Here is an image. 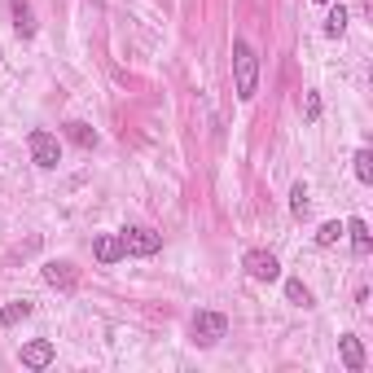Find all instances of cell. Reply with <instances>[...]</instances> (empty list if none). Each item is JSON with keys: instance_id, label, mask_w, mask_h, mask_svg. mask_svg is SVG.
Instances as JSON below:
<instances>
[{"instance_id": "cell-1", "label": "cell", "mask_w": 373, "mask_h": 373, "mask_svg": "<svg viewBox=\"0 0 373 373\" xmlns=\"http://www.w3.org/2000/svg\"><path fill=\"white\" fill-rule=\"evenodd\" d=\"M233 75H237V97L241 101H255L259 92V57L246 40H233Z\"/></svg>"}, {"instance_id": "cell-2", "label": "cell", "mask_w": 373, "mask_h": 373, "mask_svg": "<svg viewBox=\"0 0 373 373\" xmlns=\"http://www.w3.org/2000/svg\"><path fill=\"white\" fill-rule=\"evenodd\" d=\"M27 145H31V158H36V167L53 171V167L62 163V145H57L53 132H44V127H36V132L27 136Z\"/></svg>"}, {"instance_id": "cell-3", "label": "cell", "mask_w": 373, "mask_h": 373, "mask_svg": "<svg viewBox=\"0 0 373 373\" xmlns=\"http://www.w3.org/2000/svg\"><path fill=\"white\" fill-rule=\"evenodd\" d=\"M119 237H123V255H136V259L163 251V233H154V229H123Z\"/></svg>"}, {"instance_id": "cell-4", "label": "cell", "mask_w": 373, "mask_h": 373, "mask_svg": "<svg viewBox=\"0 0 373 373\" xmlns=\"http://www.w3.org/2000/svg\"><path fill=\"white\" fill-rule=\"evenodd\" d=\"M224 330H229V321H224L220 312H198L193 316V343L198 347H216L224 338Z\"/></svg>"}, {"instance_id": "cell-5", "label": "cell", "mask_w": 373, "mask_h": 373, "mask_svg": "<svg viewBox=\"0 0 373 373\" xmlns=\"http://www.w3.org/2000/svg\"><path fill=\"white\" fill-rule=\"evenodd\" d=\"M241 268H246L255 281H277L281 277V264H277L272 251H246V255H241Z\"/></svg>"}, {"instance_id": "cell-6", "label": "cell", "mask_w": 373, "mask_h": 373, "mask_svg": "<svg viewBox=\"0 0 373 373\" xmlns=\"http://www.w3.org/2000/svg\"><path fill=\"white\" fill-rule=\"evenodd\" d=\"M44 281L53 290H62V295H71V290L79 286V272H75V264H66V259H53V264H44Z\"/></svg>"}, {"instance_id": "cell-7", "label": "cell", "mask_w": 373, "mask_h": 373, "mask_svg": "<svg viewBox=\"0 0 373 373\" xmlns=\"http://www.w3.org/2000/svg\"><path fill=\"white\" fill-rule=\"evenodd\" d=\"M92 255H97V264H119V259H127L123 255V237L119 233H101L92 241Z\"/></svg>"}, {"instance_id": "cell-8", "label": "cell", "mask_w": 373, "mask_h": 373, "mask_svg": "<svg viewBox=\"0 0 373 373\" xmlns=\"http://www.w3.org/2000/svg\"><path fill=\"white\" fill-rule=\"evenodd\" d=\"M53 343H48V338H36V343H27L22 347V365L27 369H48V365H53Z\"/></svg>"}, {"instance_id": "cell-9", "label": "cell", "mask_w": 373, "mask_h": 373, "mask_svg": "<svg viewBox=\"0 0 373 373\" xmlns=\"http://www.w3.org/2000/svg\"><path fill=\"white\" fill-rule=\"evenodd\" d=\"M9 9H13V31H18L22 40L36 36V13H31L27 0H9Z\"/></svg>"}, {"instance_id": "cell-10", "label": "cell", "mask_w": 373, "mask_h": 373, "mask_svg": "<svg viewBox=\"0 0 373 373\" xmlns=\"http://www.w3.org/2000/svg\"><path fill=\"white\" fill-rule=\"evenodd\" d=\"M338 347H343V365L351 373L365 369V347H360V338H356V334H343V338H338Z\"/></svg>"}, {"instance_id": "cell-11", "label": "cell", "mask_w": 373, "mask_h": 373, "mask_svg": "<svg viewBox=\"0 0 373 373\" xmlns=\"http://www.w3.org/2000/svg\"><path fill=\"white\" fill-rule=\"evenodd\" d=\"M343 233H351V251H356V255H369V251H373V237H369V224H365V220H347Z\"/></svg>"}, {"instance_id": "cell-12", "label": "cell", "mask_w": 373, "mask_h": 373, "mask_svg": "<svg viewBox=\"0 0 373 373\" xmlns=\"http://www.w3.org/2000/svg\"><path fill=\"white\" fill-rule=\"evenodd\" d=\"M66 136L79 145V150H92V145H97V132H92L88 123H66Z\"/></svg>"}, {"instance_id": "cell-13", "label": "cell", "mask_w": 373, "mask_h": 373, "mask_svg": "<svg viewBox=\"0 0 373 373\" xmlns=\"http://www.w3.org/2000/svg\"><path fill=\"white\" fill-rule=\"evenodd\" d=\"M351 163H356V181H360V185H373V154H369V150H356Z\"/></svg>"}, {"instance_id": "cell-14", "label": "cell", "mask_w": 373, "mask_h": 373, "mask_svg": "<svg viewBox=\"0 0 373 373\" xmlns=\"http://www.w3.org/2000/svg\"><path fill=\"white\" fill-rule=\"evenodd\" d=\"M343 31H347V9H343V5H334V9H330V18H325V36L338 40Z\"/></svg>"}, {"instance_id": "cell-15", "label": "cell", "mask_w": 373, "mask_h": 373, "mask_svg": "<svg viewBox=\"0 0 373 373\" xmlns=\"http://www.w3.org/2000/svg\"><path fill=\"white\" fill-rule=\"evenodd\" d=\"M27 316H31V303H5L0 307V325H18Z\"/></svg>"}, {"instance_id": "cell-16", "label": "cell", "mask_w": 373, "mask_h": 373, "mask_svg": "<svg viewBox=\"0 0 373 373\" xmlns=\"http://www.w3.org/2000/svg\"><path fill=\"white\" fill-rule=\"evenodd\" d=\"M286 299L295 307H312V290H307L303 281H286Z\"/></svg>"}, {"instance_id": "cell-17", "label": "cell", "mask_w": 373, "mask_h": 373, "mask_svg": "<svg viewBox=\"0 0 373 373\" xmlns=\"http://www.w3.org/2000/svg\"><path fill=\"white\" fill-rule=\"evenodd\" d=\"M338 237H343V224L330 220V224H321V229H316V246H334Z\"/></svg>"}, {"instance_id": "cell-18", "label": "cell", "mask_w": 373, "mask_h": 373, "mask_svg": "<svg viewBox=\"0 0 373 373\" xmlns=\"http://www.w3.org/2000/svg\"><path fill=\"white\" fill-rule=\"evenodd\" d=\"M290 211H295L299 220L307 216V185H295V189H290Z\"/></svg>"}, {"instance_id": "cell-19", "label": "cell", "mask_w": 373, "mask_h": 373, "mask_svg": "<svg viewBox=\"0 0 373 373\" xmlns=\"http://www.w3.org/2000/svg\"><path fill=\"white\" fill-rule=\"evenodd\" d=\"M303 115H307V123H316V119H321V97H316V92H307V101H303Z\"/></svg>"}, {"instance_id": "cell-20", "label": "cell", "mask_w": 373, "mask_h": 373, "mask_svg": "<svg viewBox=\"0 0 373 373\" xmlns=\"http://www.w3.org/2000/svg\"><path fill=\"white\" fill-rule=\"evenodd\" d=\"M321 5H330V0H321Z\"/></svg>"}]
</instances>
